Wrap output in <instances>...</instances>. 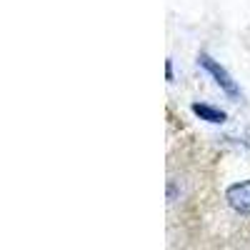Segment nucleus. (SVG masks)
I'll list each match as a JSON object with an SVG mask.
<instances>
[{"label": "nucleus", "instance_id": "nucleus-1", "mask_svg": "<svg viewBox=\"0 0 250 250\" xmlns=\"http://www.w3.org/2000/svg\"><path fill=\"white\" fill-rule=\"evenodd\" d=\"M225 198H228V205H230L235 213L250 215V180L230 185V190H228Z\"/></svg>", "mask_w": 250, "mask_h": 250}, {"label": "nucleus", "instance_id": "nucleus-2", "mask_svg": "<svg viewBox=\"0 0 250 250\" xmlns=\"http://www.w3.org/2000/svg\"><path fill=\"white\" fill-rule=\"evenodd\" d=\"M200 65L208 70V73H210L215 80H218V85L228 93V95H233V98H240V90H238V85H235V83L230 80V75H228L220 65H218V62L213 60V58H208V55H200Z\"/></svg>", "mask_w": 250, "mask_h": 250}, {"label": "nucleus", "instance_id": "nucleus-3", "mask_svg": "<svg viewBox=\"0 0 250 250\" xmlns=\"http://www.w3.org/2000/svg\"><path fill=\"white\" fill-rule=\"evenodd\" d=\"M193 110H195L198 118H205V120H210V123H225V113H220L218 108H210V105H203V103H195Z\"/></svg>", "mask_w": 250, "mask_h": 250}]
</instances>
